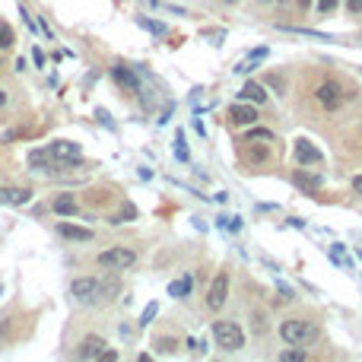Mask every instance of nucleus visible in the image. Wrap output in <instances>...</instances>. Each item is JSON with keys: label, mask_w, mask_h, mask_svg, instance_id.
Here are the masks:
<instances>
[{"label": "nucleus", "mask_w": 362, "mask_h": 362, "mask_svg": "<svg viewBox=\"0 0 362 362\" xmlns=\"http://www.w3.org/2000/svg\"><path fill=\"white\" fill-rule=\"evenodd\" d=\"M118 283L115 280H99V276H77L70 283V296L83 305H99V302H108L115 296Z\"/></svg>", "instance_id": "obj_1"}, {"label": "nucleus", "mask_w": 362, "mask_h": 362, "mask_svg": "<svg viewBox=\"0 0 362 362\" xmlns=\"http://www.w3.org/2000/svg\"><path fill=\"white\" fill-rule=\"evenodd\" d=\"M280 337L289 346H308L318 340V324L308 318H286L280 324Z\"/></svg>", "instance_id": "obj_2"}, {"label": "nucleus", "mask_w": 362, "mask_h": 362, "mask_svg": "<svg viewBox=\"0 0 362 362\" xmlns=\"http://www.w3.org/2000/svg\"><path fill=\"white\" fill-rule=\"evenodd\" d=\"M213 343L220 349H226V353H238L245 346V331L235 321H216L213 324Z\"/></svg>", "instance_id": "obj_3"}, {"label": "nucleus", "mask_w": 362, "mask_h": 362, "mask_svg": "<svg viewBox=\"0 0 362 362\" xmlns=\"http://www.w3.org/2000/svg\"><path fill=\"white\" fill-rule=\"evenodd\" d=\"M315 102L324 108V112H337V108L346 102V89L337 80H324V83H318V89H315Z\"/></svg>", "instance_id": "obj_4"}, {"label": "nucleus", "mask_w": 362, "mask_h": 362, "mask_svg": "<svg viewBox=\"0 0 362 362\" xmlns=\"http://www.w3.org/2000/svg\"><path fill=\"white\" fill-rule=\"evenodd\" d=\"M137 264V255L130 248H108V251H102L99 255V267H105V270H127V267H134Z\"/></svg>", "instance_id": "obj_5"}, {"label": "nucleus", "mask_w": 362, "mask_h": 362, "mask_svg": "<svg viewBox=\"0 0 362 362\" xmlns=\"http://www.w3.org/2000/svg\"><path fill=\"white\" fill-rule=\"evenodd\" d=\"M226 299H229V273H216V280L207 289V308L220 311L226 305Z\"/></svg>", "instance_id": "obj_6"}, {"label": "nucleus", "mask_w": 362, "mask_h": 362, "mask_svg": "<svg viewBox=\"0 0 362 362\" xmlns=\"http://www.w3.org/2000/svg\"><path fill=\"white\" fill-rule=\"evenodd\" d=\"M112 80H115L124 92H130V95H140V92H143L140 77H137L130 67H124V64H115V67H112Z\"/></svg>", "instance_id": "obj_7"}, {"label": "nucleus", "mask_w": 362, "mask_h": 362, "mask_svg": "<svg viewBox=\"0 0 362 362\" xmlns=\"http://www.w3.org/2000/svg\"><path fill=\"white\" fill-rule=\"evenodd\" d=\"M293 153H296V162L299 165H321V150L315 147V143H308V140H296V147H293Z\"/></svg>", "instance_id": "obj_8"}, {"label": "nucleus", "mask_w": 362, "mask_h": 362, "mask_svg": "<svg viewBox=\"0 0 362 362\" xmlns=\"http://www.w3.org/2000/svg\"><path fill=\"white\" fill-rule=\"evenodd\" d=\"M229 121L238 124V127H251L258 121V108L248 105V102H235L232 108H229Z\"/></svg>", "instance_id": "obj_9"}, {"label": "nucleus", "mask_w": 362, "mask_h": 362, "mask_svg": "<svg viewBox=\"0 0 362 362\" xmlns=\"http://www.w3.org/2000/svg\"><path fill=\"white\" fill-rule=\"evenodd\" d=\"M293 185L299 191H305V194H315V191L324 185V178L318 172H308V168H296V172H293Z\"/></svg>", "instance_id": "obj_10"}, {"label": "nucleus", "mask_w": 362, "mask_h": 362, "mask_svg": "<svg viewBox=\"0 0 362 362\" xmlns=\"http://www.w3.org/2000/svg\"><path fill=\"white\" fill-rule=\"evenodd\" d=\"M102 349H105V340H102V337H95V334H89V337H83V340H80L77 356L80 359H99Z\"/></svg>", "instance_id": "obj_11"}, {"label": "nucleus", "mask_w": 362, "mask_h": 362, "mask_svg": "<svg viewBox=\"0 0 362 362\" xmlns=\"http://www.w3.org/2000/svg\"><path fill=\"white\" fill-rule=\"evenodd\" d=\"M241 102H255V105H261V102H267V86H261V83H255V80H248L245 86H241Z\"/></svg>", "instance_id": "obj_12"}, {"label": "nucleus", "mask_w": 362, "mask_h": 362, "mask_svg": "<svg viewBox=\"0 0 362 362\" xmlns=\"http://www.w3.org/2000/svg\"><path fill=\"white\" fill-rule=\"evenodd\" d=\"M57 232L70 241H89L92 238V229H83V226H74V223H57Z\"/></svg>", "instance_id": "obj_13"}, {"label": "nucleus", "mask_w": 362, "mask_h": 362, "mask_svg": "<svg viewBox=\"0 0 362 362\" xmlns=\"http://www.w3.org/2000/svg\"><path fill=\"white\" fill-rule=\"evenodd\" d=\"M191 289H194V276L185 273V276H178V280L168 283V296H172V299H185V296H191Z\"/></svg>", "instance_id": "obj_14"}, {"label": "nucleus", "mask_w": 362, "mask_h": 362, "mask_svg": "<svg viewBox=\"0 0 362 362\" xmlns=\"http://www.w3.org/2000/svg\"><path fill=\"white\" fill-rule=\"evenodd\" d=\"M51 207H54V213H60V216H77V213H80L77 197H74V194H57Z\"/></svg>", "instance_id": "obj_15"}, {"label": "nucleus", "mask_w": 362, "mask_h": 362, "mask_svg": "<svg viewBox=\"0 0 362 362\" xmlns=\"http://www.w3.org/2000/svg\"><path fill=\"white\" fill-rule=\"evenodd\" d=\"M29 200H32V191H26V188H19V191L0 188V203H13V207H19V203H29Z\"/></svg>", "instance_id": "obj_16"}, {"label": "nucleus", "mask_w": 362, "mask_h": 362, "mask_svg": "<svg viewBox=\"0 0 362 362\" xmlns=\"http://www.w3.org/2000/svg\"><path fill=\"white\" fill-rule=\"evenodd\" d=\"M280 29H283V32H293V35H305V39H315V42H337L334 35H328V32H318V29H302V26H283V22H280Z\"/></svg>", "instance_id": "obj_17"}, {"label": "nucleus", "mask_w": 362, "mask_h": 362, "mask_svg": "<svg viewBox=\"0 0 362 362\" xmlns=\"http://www.w3.org/2000/svg\"><path fill=\"white\" fill-rule=\"evenodd\" d=\"M245 150H248V162L251 165H267V159H270L267 147H258L255 140H245Z\"/></svg>", "instance_id": "obj_18"}, {"label": "nucleus", "mask_w": 362, "mask_h": 362, "mask_svg": "<svg viewBox=\"0 0 362 362\" xmlns=\"http://www.w3.org/2000/svg\"><path fill=\"white\" fill-rule=\"evenodd\" d=\"M137 26H140V29H147V32H153V35H159V39H162V35L168 32V29H165V22H159V19H150V16H137Z\"/></svg>", "instance_id": "obj_19"}, {"label": "nucleus", "mask_w": 362, "mask_h": 362, "mask_svg": "<svg viewBox=\"0 0 362 362\" xmlns=\"http://www.w3.org/2000/svg\"><path fill=\"white\" fill-rule=\"evenodd\" d=\"M130 220H137V207H134V203H124V207H121V213H115L108 223L115 226V223H130Z\"/></svg>", "instance_id": "obj_20"}, {"label": "nucleus", "mask_w": 362, "mask_h": 362, "mask_svg": "<svg viewBox=\"0 0 362 362\" xmlns=\"http://www.w3.org/2000/svg\"><path fill=\"white\" fill-rule=\"evenodd\" d=\"M156 315H159V302H147V308L140 311V321L137 324H140V328H147V324H153Z\"/></svg>", "instance_id": "obj_21"}, {"label": "nucleus", "mask_w": 362, "mask_h": 362, "mask_svg": "<svg viewBox=\"0 0 362 362\" xmlns=\"http://www.w3.org/2000/svg\"><path fill=\"white\" fill-rule=\"evenodd\" d=\"M175 159L178 162H191L188 147H185V130H178V134H175Z\"/></svg>", "instance_id": "obj_22"}, {"label": "nucleus", "mask_w": 362, "mask_h": 362, "mask_svg": "<svg viewBox=\"0 0 362 362\" xmlns=\"http://www.w3.org/2000/svg\"><path fill=\"white\" fill-rule=\"evenodd\" d=\"M245 140H264V143H270L273 140V130L270 127H251Z\"/></svg>", "instance_id": "obj_23"}, {"label": "nucleus", "mask_w": 362, "mask_h": 362, "mask_svg": "<svg viewBox=\"0 0 362 362\" xmlns=\"http://www.w3.org/2000/svg\"><path fill=\"white\" fill-rule=\"evenodd\" d=\"M156 353H159V356H172L175 353V340H172V337H159V340H156Z\"/></svg>", "instance_id": "obj_24"}, {"label": "nucleus", "mask_w": 362, "mask_h": 362, "mask_svg": "<svg viewBox=\"0 0 362 362\" xmlns=\"http://www.w3.org/2000/svg\"><path fill=\"white\" fill-rule=\"evenodd\" d=\"M280 359H283V362H305L308 356H305V349H299V346H296V349H283Z\"/></svg>", "instance_id": "obj_25"}, {"label": "nucleus", "mask_w": 362, "mask_h": 362, "mask_svg": "<svg viewBox=\"0 0 362 362\" xmlns=\"http://www.w3.org/2000/svg\"><path fill=\"white\" fill-rule=\"evenodd\" d=\"M13 42H16V39H13V29H10V26H0V51L10 48Z\"/></svg>", "instance_id": "obj_26"}, {"label": "nucleus", "mask_w": 362, "mask_h": 362, "mask_svg": "<svg viewBox=\"0 0 362 362\" xmlns=\"http://www.w3.org/2000/svg\"><path fill=\"white\" fill-rule=\"evenodd\" d=\"M337 4H340V0H318V13H321V16L334 13V10H337Z\"/></svg>", "instance_id": "obj_27"}, {"label": "nucleus", "mask_w": 362, "mask_h": 362, "mask_svg": "<svg viewBox=\"0 0 362 362\" xmlns=\"http://www.w3.org/2000/svg\"><path fill=\"white\" fill-rule=\"evenodd\" d=\"M267 83L276 89V95H286V80H283V77H276V74H273V77H267Z\"/></svg>", "instance_id": "obj_28"}, {"label": "nucleus", "mask_w": 362, "mask_h": 362, "mask_svg": "<svg viewBox=\"0 0 362 362\" xmlns=\"http://www.w3.org/2000/svg\"><path fill=\"white\" fill-rule=\"evenodd\" d=\"M276 289H280V296H283V299H296V289L289 286V283H283V280H276Z\"/></svg>", "instance_id": "obj_29"}, {"label": "nucleus", "mask_w": 362, "mask_h": 362, "mask_svg": "<svg viewBox=\"0 0 362 362\" xmlns=\"http://www.w3.org/2000/svg\"><path fill=\"white\" fill-rule=\"evenodd\" d=\"M99 359H102V362H118V349H108V346H105Z\"/></svg>", "instance_id": "obj_30"}, {"label": "nucleus", "mask_w": 362, "mask_h": 362, "mask_svg": "<svg viewBox=\"0 0 362 362\" xmlns=\"http://www.w3.org/2000/svg\"><path fill=\"white\" fill-rule=\"evenodd\" d=\"M95 118H99L105 127H112V118H108V112H105V108H95Z\"/></svg>", "instance_id": "obj_31"}, {"label": "nucleus", "mask_w": 362, "mask_h": 362, "mask_svg": "<svg viewBox=\"0 0 362 362\" xmlns=\"http://www.w3.org/2000/svg\"><path fill=\"white\" fill-rule=\"evenodd\" d=\"M32 60H35V67H45V51H42V48L32 51Z\"/></svg>", "instance_id": "obj_32"}, {"label": "nucleus", "mask_w": 362, "mask_h": 362, "mask_svg": "<svg viewBox=\"0 0 362 362\" xmlns=\"http://www.w3.org/2000/svg\"><path fill=\"white\" fill-rule=\"evenodd\" d=\"M251 60H261V57H267V48H255V51H248Z\"/></svg>", "instance_id": "obj_33"}, {"label": "nucleus", "mask_w": 362, "mask_h": 362, "mask_svg": "<svg viewBox=\"0 0 362 362\" xmlns=\"http://www.w3.org/2000/svg\"><path fill=\"white\" fill-rule=\"evenodd\" d=\"M346 7H349V13H362V0H346Z\"/></svg>", "instance_id": "obj_34"}, {"label": "nucleus", "mask_w": 362, "mask_h": 362, "mask_svg": "<svg viewBox=\"0 0 362 362\" xmlns=\"http://www.w3.org/2000/svg\"><path fill=\"white\" fill-rule=\"evenodd\" d=\"M226 229H229V232H238V229H241V220H232V216H229V223H226Z\"/></svg>", "instance_id": "obj_35"}, {"label": "nucleus", "mask_w": 362, "mask_h": 362, "mask_svg": "<svg viewBox=\"0 0 362 362\" xmlns=\"http://www.w3.org/2000/svg\"><path fill=\"white\" fill-rule=\"evenodd\" d=\"M353 188H356L359 194H362V175H359V178H353Z\"/></svg>", "instance_id": "obj_36"}, {"label": "nucleus", "mask_w": 362, "mask_h": 362, "mask_svg": "<svg viewBox=\"0 0 362 362\" xmlns=\"http://www.w3.org/2000/svg\"><path fill=\"white\" fill-rule=\"evenodd\" d=\"M299 7H302V10H308V7H311V0H299Z\"/></svg>", "instance_id": "obj_37"}, {"label": "nucleus", "mask_w": 362, "mask_h": 362, "mask_svg": "<svg viewBox=\"0 0 362 362\" xmlns=\"http://www.w3.org/2000/svg\"><path fill=\"white\" fill-rule=\"evenodd\" d=\"M7 105V92H0V108H4Z\"/></svg>", "instance_id": "obj_38"}, {"label": "nucleus", "mask_w": 362, "mask_h": 362, "mask_svg": "<svg viewBox=\"0 0 362 362\" xmlns=\"http://www.w3.org/2000/svg\"><path fill=\"white\" fill-rule=\"evenodd\" d=\"M223 4H238V0H223Z\"/></svg>", "instance_id": "obj_39"}, {"label": "nucleus", "mask_w": 362, "mask_h": 362, "mask_svg": "<svg viewBox=\"0 0 362 362\" xmlns=\"http://www.w3.org/2000/svg\"><path fill=\"white\" fill-rule=\"evenodd\" d=\"M0 296H4V286H0Z\"/></svg>", "instance_id": "obj_40"}, {"label": "nucleus", "mask_w": 362, "mask_h": 362, "mask_svg": "<svg viewBox=\"0 0 362 362\" xmlns=\"http://www.w3.org/2000/svg\"><path fill=\"white\" fill-rule=\"evenodd\" d=\"M359 258H362V251H359Z\"/></svg>", "instance_id": "obj_41"}]
</instances>
